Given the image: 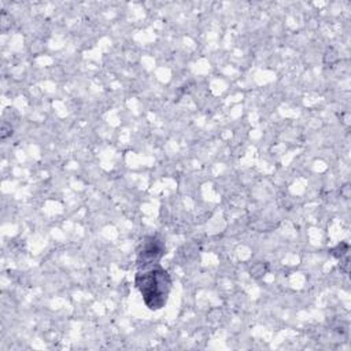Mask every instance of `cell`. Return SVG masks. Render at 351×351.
Wrapping results in <instances>:
<instances>
[{
  "instance_id": "obj_1",
  "label": "cell",
  "mask_w": 351,
  "mask_h": 351,
  "mask_svg": "<svg viewBox=\"0 0 351 351\" xmlns=\"http://www.w3.org/2000/svg\"><path fill=\"white\" fill-rule=\"evenodd\" d=\"M134 282L148 308L159 310L166 304L171 289V278L162 266L143 267V270L137 271Z\"/></svg>"
},
{
  "instance_id": "obj_2",
  "label": "cell",
  "mask_w": 351,
  "mask_h": 351,
  "mask_svg": "<svg viewBox=\"0 0 351 351\" xmlns=\"http://www.w3.org/2000/svg\"><path fill=\"white\" fill-rule=\"evenodd\" d=\"M165 254L163 243L156 237H147L140 248L137 250V265L141 267H147L149 265H155L154 262L159 261V258Z\"/></svg>"
}]
</instances>
